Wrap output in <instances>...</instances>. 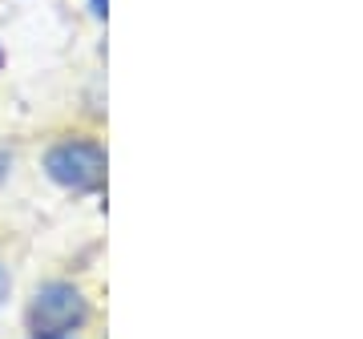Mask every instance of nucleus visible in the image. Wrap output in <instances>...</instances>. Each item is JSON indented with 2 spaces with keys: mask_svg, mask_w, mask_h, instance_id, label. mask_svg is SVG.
<instances>
[{
  "mask_svg": "<svg viewBox=\"0 0 363 339\" xmlns=\"http://www.w3.org/2000/svg\"><path fill=\"white\" fill-rule=\"evenodd\" d=\"M45 174L57 186H65L73 194H89L105 182V150L89 138H69L57 142L45 154Z\"/></svg>",
  "mask_w": 363,
  "mask_h": 339,
  "instance_id": "f257e3e1",
  "label": "nucleus"
},
{
  "mask_svg": "<svg viewBox=\"0 0 363 339\" xmlns=\"http://www.w3.org/2000/svg\"><path fill=\"white\" fill-rule=\"evenodd\" d=\"M89 319V303L73 283H45L28 303L33 335H69Z\"/></svg>",
  "mask_w": 363,
  "mask_h": 339,
  "instance_id": "f03ea898",
  "label": "nucleus"
},
{
  "mask_svg": "<svg viewBox=\"0 0 363 339\" xmlns=\"http://www.w3.org/2000/svg\"><path fill=\"white\" fill-rule=\"evenodd\" d=\"M9 287H13V283H9V271H4V267H0V303L9 299Z\"/></svg>",
  "mask_w": 363,
  "mask_h": 339,
  "instance_id": "7ed1b4c3",
  "label": "nucleus"
},
{
  "mask_svg": "<svg viewBox=\"0 0 363 339\" xmlns=\"http://www.w3.org/2000/svg\"><path fill=\"white\" fill-rule=\"evenodd\" d=\"M9 166H13V157H9L4 150H0V182H4V174H9Z\"/></svg>",
  "mask_w": 363,
  "mask_h": 339,
  "instance_id": "20e7f679",
  "label": "nucleus"
},
{
  "mask_svg": "<svg viewBox=\"0 0 363 339\" xmlns=\"http://www.w3.org/2000/svg\"><path fill=\"white\" fill-rule=\"evenodd\" d=\"M93 13H97V16H105V0H93Z\"/></svg>",
  "mask_w": 363,
  "mask_h": 339,
  "instance_id": "39448f33",
  "label": "nucleus"
},
{
  "mask_svg": "<svg viewBox=\"0 0 363 339\" xmlns=\"http://www.w3.org/2000/svg\"><path fill=\"white\" fill-rule=\"evenodd\" d=\"M33 339H69V335H33Z\"/></svg>",
  "mask_w": 363,
  "mask_h": 339,
  "instance_id": "423d86ee",
  "label": "nucleus"
},
{
  "mask_svg": "<svg viewBox=\"0 0 363 339\" xmlns=\"http://www.w3.org/2000/svg\"><path fill=\"white\" fill-rule=\"evenodd\" d=\"M0 69H4V49H0Z\"/></svg>",
  "mask_w": 363,
  "mask_h": 339,
  "instance_id": "0eeeda50",
  "label": "nucleus"
}]
</instances>
